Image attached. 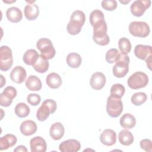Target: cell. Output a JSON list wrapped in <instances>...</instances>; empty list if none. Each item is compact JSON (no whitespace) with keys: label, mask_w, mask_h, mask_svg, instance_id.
Returning a JSON list of instances; mask_svg holds the SVG:
<instances>
[{"label":"cell","mask_w":152,"mask_h":152,"mask_svg":"<svg viewBox=\"0 0 152 152\" xmlns=\"http://www.w3.org/2000/svg\"><path fill=\"white\" fill-rule=\"evenodd\" d=\"M81 148L80 142L75 139H69L62 142L59 149L62 152H77Z\"/></svg>","instance_id":"12"},{"label":"cell","mask_w":152,"mask_h":152,"mask_svg":"<svg viewBox=\"0 0 152 152\" xmlns=\"http://www.w3.org/2000/svg\"><path fill=\"white\" fill-rule=\"evenodd\" d=\"M57 109V104L52 99L45 100L36 112V118L39 121H45L49 115L53 113Z\"/></svg>","instance_id":"3"},{"label":"cell","mask_w":152,"mask_h":152,"mask_svg":"<svg viewBox=\"0 0 152 152\" xmlns=\"http://www.w3.org/2000/svg\"><path fill=\"white\" fill-rule=\"evenodd\" d=\"M81 56L75 52L70 53L68 55L66 58V62L68 65L72 68H78L81 64Z\"/></svg>","instance_id":"29"},{"label":"cell","mask_w":152,"mask_h":152,"mask_svg":"<svg viewBox=\"0 0 152 152\" xmlns=\"http://www.w3.org/2000/svg\"><path fill=\"white\" fill-rule=\"evenodd\" d=\"M17 96L16 88L12 86L7 87L0 94V104L4 107H8Z\"/></svg>","instance_id":"11"},{"label":"cell","mask_w":152,"mask_h":152,"mask_svg":"<svg viewBox=\"0 0 152 152\" xmlns=\"http://www.w3.org/2000/svg\"><path fill=\"white\" fill-rule=\"evenodd\" d=\"M134 54L138 59L146 60L149 57L152 56V49L150 45H138L135 47Z\"/></svg>","instance_id":"16"},{"label":"cell","mask_w":152,"mask_h":152,"mask_svg":"<svg viewBox=\"0 0 152 152\" xmlns=\"http://www.w3.org/2000/svg\"><path fill=\"white\" fill-rule=\"evenodd\" d=\"M147 100V96L144 92H137L134 93L131 98V101L132 103L135 106H140L146 102Z\"/></svg>","instance_id":"34"},{"label":"cell","mask_w":152,"mask_h":152,"mask_svg":"<svg viewBox=\"0 0 152 152\" xmlns=\"http://www.w3.org/2000/svg\"><path fill=\"white\" fill-rule=\"evenodd\" d=\"M27 76L26 69L21 66H15L10 73V78L11 80L17 84L22 83L26 79Z\"/></svg>","instance_id":"17"},{"label":"cell","mask_w":152,"mask_h":152,"mask_svg":"<svg viewBox=\"0 0 152 152\" xmlns=\"http://www.w3.org/2000/svg\"><path fill=\"white\" fill-rule=\"evenodd\" d=\"M121 53L117 49L112 48L108 50L106 53L105 59L106 61L109 64H113L116 62L120 56Z\"/></svg>","instance_id":"35"},{"label":"cell","mask_w":152,"mask_h":152,"mask_svg":"<svg viewBox=\"0 0 152 152\" xmlns=\"http://www.w3.org/2000/svg\"><path fill=\"white\" fill-rule=\"evenodd\" d=\"M65 129L64 125L61 122H55L53 124L49 130V134L51 138L54 140H59L64 136Z\"/></svg>","instance_id":"20"},{"label":"cell","mask_w":152,"mask_h":152,"mask_svg":"<svg viewBox=\"0 0 152 152\" xmlns=\"http://www.w3.org/2000/svg\"><path fill=\"white\" fill-rule=\"evenodd\" d=\"M0 76H1V86H0V87L2 88V87L4 86V85L5 84L6 81H5V78H4V77H3L2 75H1Z\"/></svg>","instance_id":"40"},{"label":"cell","mask_w":152,"mask_h":152,"mask_svg":"<svg viewBox=\"0 0 152 152\" xmlns=\"http://www.w3.org/2000/svg\"><path fill=\"white\" fill-rule=\"evenodd\" d=\"M47 85L51 88H58L62 84V78L61 76L56 72H51L49 74L46 78Z\"/></svg>","instance_id":"23"},{"label":"cell","mask_w":152,"mask_h":152,"mask_svg":"<svg viewBox=\"0 0 152 152\" xmlns=\"http://www.w3.org/2000/svg\"><path fill=\"white\" fill-rule=\"evenodd\" d=\"M140 147L145 151L151 152L152 151L151 141L149 139H143L140 142Z\"/></svg>","instance_id":"38"},{"label":"cell","mask_w":152,"mask_h":152,"mask_svg":"<svg viewBox=\"0 0 152 152\" xmlns=\"http://www.w3.org/2000/svg\"><path fill=\"white\" fill-rule=\"evenodd\" d=\"M130 1H131L130 0H129V1H120V2H121V3H123V4H126V3L129 2Z\"/></svg>","instance_id":"41"},{"label":"cell","mask_w":152,"mask_h":152,"mask_svg":"<svg viewBox=\"0 0 152 152\" xmlns=\"http://www.w3.org/2000/svg\"><path fill=\"white\" fill-rule=\"evenodd\" d=\"M104 21H106L104 20V16L102 11L94 10L90 13V22L93 27L99 25Z\"/></svg>","instance_id":"28"},{"label":"cell","mask_w":152,"mask_h":152,"mask_svg":"<svg viewBox=\"0 0 152 152\" xmlns=\"http://www.w3.org/2000/svg\"><path fill=\"white\" fill-rule=\"evenodd\" d=\"M14 151L15 152H20V151H22V152H27V148L24 146V145H18L17 146L14 150Z\"/></svg>","instance_id":"39"},{"label":"cell","mask_w":152,"mask_h":152,"mask_svg":"<svg viewBox=\"0 0 152 152\" xmlns=\"http://www.w3.org/2000/svg\"><path fill=\"white\" fill-rule=\"evenodd\" d=\"M8 20L12 23H18L23 18V14L20 9L15 7L8 8L6 11Z\"/></svg>","instance_id":"22"},{"label":"cell","mask_w":152,"mask_h":152,"mask_svg":"<svg viewBox=\"0 0 152 152\" xmlns=\"http://www.w3.org/2000/svg\"><path fill=\"white\" fill-rule=\"evenodd\" d=\"M27 100L30 104L32 106H37L40 103L41 101V97L37 94L30 93L27 96Z\"/></svg>","instance_id":"37"},{"label":"cell","mask_w":152,"mask_h":152,"mask_svg":"<svg viewBox=\"0 0 152 152\" xmlns=\"http://www.w3.org/2000/svg\"><path fill=\"white\" fill-rule=\"evenodd\" d=\"M123 110V103L121 99L109 96L107 99L106 111L112 118L118 117Z\"/></svg>","instance_id":"5"},{"label":"cell","mask_w":152,"mask_h":152,"mask_svg":"<svg viewBox=\"0 0 152 152\" xmlns=\"http://www.w3.org/2000/svg\"><path fill=\"white\" fill-rule=\"evenodd\" d=\"M106 84V77L100 72H96L91 75L90 84L92 88L99 90L103 88Z\"/></svg>","instance_id":"13"},{"label":"cell","mask_w":152,"mask_h":152,"mask_svg":"<svg viewBox=\"0 0 152 152\" xmlns=\"http://www.w3.org/2000/svg\"><path fill=\"white\" fill-rule=\"evenodd\" d=\"M118 46L121 53L124 55L129 53L131 49V43L126 37H122L119 40Z\"/></svg>","instance_id":"32"},{"label":"cell","mask_w":152,"mask_h":152,"mask_svg":"<svg viewBox=\"0 0 152 152\" xmlns=\"http://www.w3.org/2000/svg\"><path fill=\"white\" fill-rule=\"evenodd\" d=\"M49 64L48 60L45 59L40 56L37 61L33 65V68L39 73H45L49 69Z\"/></svg>","instance_id":"30"},{"label":"cell","mask_w":152,"mask_h":152,"mask_svg":"<svg viewBox=\"0 0 152 152\" xmlns=\"http://www.w3.org/2000/svg\"><path fill=\"white\" fill-rule=\"evenodd\" d=\"M29 107L24 103H19L15 107V113L19 118H23L27 116L30 113Z\"/></svg>","instance_id":"31"},{"label":"cell","mask_w":152,"mask_h":152,"mask_svg":"<svg viewBox=\"0 0 152 152\" xmlns=\"http://www.w3.org/2000/svg\"><path fill=\"white\" fill-rule=\"evenodd\" d=\"M119 123L122 128L131 129L136 124V119L132 114L125 113L120 118Z\"/></svg>","instance_id":"25"},{"label":"cell","mask_w":152,"mask_h":152,"mask_svg":"<svg viewBox=\"0 0 152 152\" xmlns=\"http://www.w3.org/2000/svg\"><path fill=\"white\" fill-rule=\"evenodd\" d=\"M86 21L85 14L81 10L74 11L71 17L70 20L67 24L66 30L71 35H76L78 34L81 28L84 24Z\"/></svg>","instance_id":"1"},{"label":"cell","mask_w":152,"mask_h":152,"mask_svg":"<svg viewBox=\"0 0 152 152\" xmlns=\"http://www.w3.org/2000/svg\"><path fill=\"white\" fill-rule=\"evenodd\" d=\"M125 87L121 84H113L110 90V95L121 99L125 94Z\"/></svg>","instance_id":"33"},{"label":"cell","mask_w":152,"mask_h":152,"mask_svg":"<svg viewBox=\"0 0 152 152\" xmlns=\"http://www.w3.org/2000/svg\"><path fill=\"white\" fill-rule=\"evenodd\" d=\"M150 0H136L130 6V10L132 15L135 17L142 16L144 12L150 7Z\"/></svg>","instance_id":"10"},{"label":"cell","mask_w":152,"mask_h":152,"mask_svg":"<svg viewBox=\"0 0 152 152\" xmlns=\"http://www.w3.org/2000/svg\"><path fill=\"white\" fill-rule=\"evenodd\" d=\"M39 56V54L35 49H30L26 50L24 53L23 57V60L26 65L33 66L37 61Z\"/></svg>","instance_id":"26"},{"label":"cell","mask_w":152,"mask_h":152,"mask_svg":"<svg viewBox=\"0 0 152 152\" xmlns=\"http://www.w3.org/2000/svg\"><path fill=\"white\" fill-rule=\"evenodd\" d=\"M42 86L40 78L34 75H30L26 81V86L30 91H39L42 88Z\"/></svg>","instance_id":"24"},{"label":"cell","mask_w":152,"mask_h":152,"mask_svg":"<svg viewBox=\"0 0 152 152\" xmlns=\"http://www.w3.org/2000/svg\"><path fill=\"white\" fill-rule=\"evenodd\" d=\"M21 134L25 136H30L34 134L37 131V125L31 120H26L21 123L20 127Z\"/></svg>","instance_id":"18"},{"label":"cell","mask_w":152,"mask_h":152,"mask_svg":"<svg viewBox=\"0 0 152 152\" xmlns=\"http://www.w3.org/2000/svg\"><path fill=\"white\" fill-rule=\"evenodd\" d=\"M13 64V57L11 49L7 46L0 48V69L2 71L9 70Z\"/></svg>","instance_id":"8"},{"label":"cell","mask_w":152,"mask_h":152,"mask_svg":"<svg viewBox=\"0 0 152 152\" xmlns=\"http://www.w3.org/2000/svg\"><path fill=\"white\" fill-rule=\"evenodd\" d=\"M30 145L31 152H45L47 149L45 140L39 136L31 138L30 141Z\"/></svg>","instance_id":"15"},{"label":"cell","mask_w":152,"mask_h":152,"mask_svg":"<svg viewBox=\"0 0 152 152\" xmlns=\"http://www.w3.org/2000/svg\"><path fill=\"white\" fill-rule=\"evenodd\" d=\"M129 58L127 55L121 53L115 65L113 66V74L117 78L125 77L129 71Z\"/></svg>","instance_id":"4"},{"label":"cell","mask_w":152,"mask_h":152,"mask_svg":"<svg viewBox=\"0 0 152 152\" xmlns=\"http://www.w3.org/2000/svg\"><path fill=\"white\" fill-rule=\"evenodd\" d=\"M148 83L147 75L141 71H137L132 74L127 81L128 86L134 90L145 87Z\"/></svg>","instance_id":"6"},{"label":"cell","mask_w":152,"mask_h":152,"mask_svg":"<svg viewBox=\"0 0 152 152\" xmlns=\"http://www.w3.org/2000/svg\"><path fill=\"white\" fill-rule=\"evenodd\" d=\"M100 140L106 146L113 145L116 141V133L111 129H104L100 135Z\"/></svg>","instance_id":"14"},{"label":"cell","mask_w":152,"mask_h":152,"mask_svg":"<svg viewBox=\"0 0 152 152\" xmlns=\"http://www.w3.org/2000/svg\"><path fill=\"white\" fill-rule=\"evenodd\" d=\"M118 140L121 144L128 146L133 143L134 136L127 129H122L119 133Z\"/></svg>","instance_id":"27"},{"label":"cell","mask_w":152,"mask_h":152,"mask_svg":"<svg viewBox=\"0 0 152 152\" xmlns=\"http://www.w3.org/2000/svg\"><path fill=\"white\" fill-rule=\"evenodd\" d=\"M36 47L40 52V56L46 60L52 59L56 53L51 40L48 38H41L36 43Z\"/></svg>","instance_id":"2"},{"label":"cell","mask_w":152,"mask_h":152,"mask_svg":"<svg viewBox=\"0 0 152 152\" xmlns=\"http://www.w3.org/2000/svg\"><path fill=\"white\" fill-rule=\"evenodd\" d=\"M24 14L28 20H34L39 14V7L35 4L28 3L24 7Z\"/></svg>","instance_id":"19"},{"label":"cell","mask_w":152,"mask_h":152,"mask_svg":"<svg viewBox=\"0 0 152 152\" xmlns=\"http://www.w3.org/2000/svg\"><path fill=\"white\" fill-rule=\"evenodd\" d=\"M102 7L106 11H113L117 8V2L115 0H103L101 3Z\"/></svg>","instance_id":"36"},{"label":"cell","mask_w":152,"mask_h":152,"mask_svg":"<svg viewBox=\"0 0 152 152\" xmlns=\"http://www.w3.org/2000/svg\"><path fill=\"white\" fill-rule=\"evenodd\" d=\"M107 28L106 22L97 27L93 28V40L96 44L100 46H106L109 43L110 39L106 33Z\"/></svg>","instance_id":"9"},{"label":"cell","mask_w":152,"mask_h":152,"mask_svg":"<svg viewBox=\"0 0 152 152\" xmlns=\"http://www.w3.org/2000/svg\"><path fill=\"white\" fill-rule=\"evenodd\" d=\"M17 141V139L15 135L8 134L0 138V150H7L12 146H14Z\"/></svg>","instance_id":"21"},{"label":"cell","mask_w":152,"mask_h":152,"mask_svg":"<svg viewBox=\"0 0 152 152\" xmlns=\"http://www.w3.org/2000/svg\"><path fill=\"white\" fill-rule=\"evenodd\" d=\"M129 31L135 37H145L150 31L148 24L144 21H132L129 25Z\"/></svg>","instance_id":"7"}]
</instances>
